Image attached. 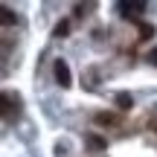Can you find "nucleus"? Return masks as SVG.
Returning <instances> with one entry per match:
<instances>
[{
    "label": "nucleus",
    "instance_id": "1",
    "mask_svg": "<svg viewBox=\"0 0 157 157\" xmlns=\"http://www.w3.org/2000/svg\"><path fill=\"white\" fill-rule=\"evenodd\" d=\"M52 70H56V82L61 84V87H70V82H73V78H70V67H67V61H61V58H58Z\"/></svg>",
    "mask_w": 157,
    "mask_h": 157
},
{
    "label": "nucleus",
    "instance_id": "2",
    "mask_svg": "<svg viewBox=\"0 0 157 157\" xmlns=\"http://www.w3.org/2000/svg\"><path fill=\"white\" fill-rule=\"evenodd\" d=\"M119 9H122L125 17H137L143 9H146V3H119Z\"/></svg>",
    "mask_w": 157,
    "mask_h": 157
},
{
    "label": "nucleus",
    "instance_id": "3",
    "mask_svg": "<svg viewBox=\"0 0 157 157\" xmlns=\"http://www.w3.org/2000/svg\"><path fill=\"white\" fill-rule=\"evenodd\" d=\"M117 105L122 108V111H128V108L134 105V96L131 93H117Z\"/></svg>",
    "mask_w": 157,
    "mask_h": 157
},
{
    "label": "nucleus",
    "instance_id": "4",
    "mask_svg": "<svg viewBox=\"0 0 157 157\" xmlns=\"http://www.w3.org/2000/svg\"><path fill=\"white\" fill-rule=\"evenodd\" d=\"M87 143H90V146L96 148V151H102V148H105V140H102V137H90Z\"/></svg>",
    "mask_w": 157,
    "mask_h": 157
},
{
    "label": "nucleus",
    "instance_id": "5",
    "mask_svg": "<svg viewBox=\"0 0 157 157\" xmlns=\"http://www.w3.org/2000/svg\"><path fill=\"white\" fill-rule=\"evenodd\" d=\"M140 35L143 38H151V26H148V23H140Z\"/></svg>",
    "mask_w": 157,
    "mask_h": 157
},
{
    "label": "nucleus",
    "instance_id": "6",
    "mask_svg": "<svg viewBox=\"0 0 157 157\" xmlns=\"http://www.w3.org/2000/svg\"><path fill=\"white\" fill-rule=\"evenodd\" d=\"M3 23H6V26H9V23H15V15H12V12H9V9H6V12H3Z\"/></svg>",
    "mask_w": 157,
    "mask_h": 157
},
{
    "label": "nucleus",
    "instance_id": "7",
    "mask_svg": "<svg viewBox=\"0 0 157 157\" xmlns=\"http://www.w3.org/2000/svg\"><path fill=\"white\" fill-rule=\"evenodd\" d=\"M56 35H67V21H61V23L56 26Z\"/></svg>",
    "mask_w": 157,
    "mask_h": 157
},
{
    "label": "nucleus",
    "instance_id": "8",
    "mask_svg": "<svg viewBox=\"0 0 157 157\" xmlns=\"http://www.w3.org/2000/svg\"><path fill=\"white\" fill-rule=\"evenodd\" d=\"M148 64H157V50H151V52H148Z\"/></svg>",
    "mask_w": 157,
    "mask_h": 157
}]
</instances>
